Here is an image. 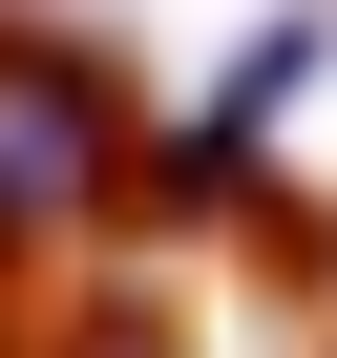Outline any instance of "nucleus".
<instances>
[{
	"mask_svg": "<svg viewBox=\"0 0 337 358\" xmlns=\"http://www.w3.org/2000/svg\"><path fill=\"white\" fill-rule=\"evenodd\" d=\"M22 358H190V316H168V295H85V316H43Z\"/></svg>",
	"mask_w": 337,
	"mask_h": 358,
	"instance_id": "nucleus-2",
	"label": "nucleus"
},
{
	"mask_svg": "<svg viewBox=\"0 0 337 358\" xmlns=\"http://www.w3.org/2000/svg\"><path fill=\"white\" fill-rule=\"evenodd\" d=\"M127 190H148V106H127L85 43L0 22V274H43V253L127 232Z\"/></svg>",
	"mask_w": 337,
	"mask_h": 358,
	"instance_id": "nucleus-1",
	"label": "nucleus"
}]
</instances>
